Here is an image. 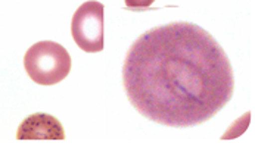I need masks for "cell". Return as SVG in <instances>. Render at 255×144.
I'll list each match as a JSON object with an SVG mask.
<instances>
[{"instance_id": "cell-5", "label": "cell", "mask_w": 255, "mask_h": 144, "mask_svg": "<svg viewBox=\"0 0 255 144\" xmlns=\"http://www.w3.org/2000/svg\"><path fill=\"white\" fill-rule=\"evenodd\" d=\"M124 1L126 6L131 10H145L155 3V0H124Z\"/></svg>"}, {"instance_id": "cell-1", "label": "cell", "mask_w": 255, "mask_h": 144, "mask_svg": "<svg viewBox=\"0 0 255 144\" xmlns=\"http://www.w3.org/2000/svg\"><path fill=\"white\" fill-rule=\"evenodd\" d=\"M128 102L143 118L189 128L214 118L233 97L232 64L208 31L192 22L147 30L123 67Z\"/></svg>"}, {"instance_id": "cell-2", "label": "cell", "mask_w": 255, "mask_h": 144, "mask_svg": "<svg viewBox=\"0 0 255 144\" xmlns=\"http://www.w3.org/2000/svg\"><path fill=\"white\" fill-rule=\"evenodd\" d=\"M71 55L68 50L50 40L33 44L24 56V68L28 76L40 85H55L64 81L71 71Z\"/></svg>"}, {"instance_id": "cell-4", "label": "cell", "mask_w": 255, "mask_h": 144, "mask_svg": "<svg viewBox=\"0 0 255 144\" xmlns=\"http://www.w3.org/2000/svg\"><path fill=\"white\" fill-rule=\"evenodd\" d=\"M18 140H65L62 124L49 113H33L27 116L16 133Z\"/></svg>"}, {"instance_id": "cell-3", "label": "cell", "mask_w": 255, "mask_h": 144, "mask_svg": "<svg viewBox=\"0 0 255 144\" xmlns=\"http://www.w3.org/2000/svg\"><path fill=\"white\" fill-rule=\"evenodd\" d=\"M104 16L105 6L89 0L78 6L71 21V34L75 44L86 53L104 50Z\"/></svg>"}]
</instances>
